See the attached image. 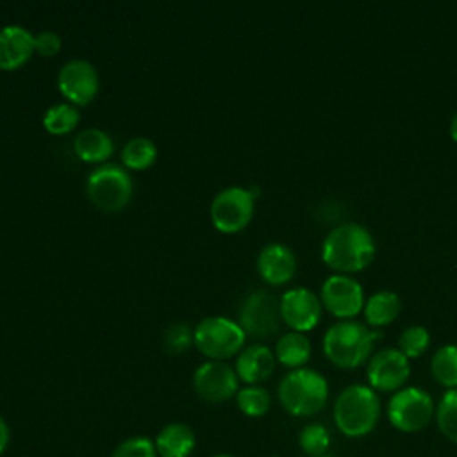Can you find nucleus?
<instances>
[{"label": "nucleus", "instance_id": "obj_30", "mask_svg": "<svg viewBox=\"0 0 457 457\" xmlns=\"http://www.w3.org/2000/svg\"><path fill=\"white\" fill-rule=\"evenodd\" d=\"M191 345H195L193 330L186 323H175L164 334V346L170 353H182Z\"/></svg>", "mask_w": 457, "mask_h": 457}, {"label": "nucleus", "instance_id": "obj_17", "mask_svg": "<svg viewBox=\"0 0 457 457\" xmlns=\"http://www.w3.org/2000/svg\"><path fill=\"white\" fill-rule=\"evenodd\" d=\"M275 361V353L266 345L253 343L237 353L234 370L246 386H259L273 373Z\"/></svg>", "mask_w": 457, "mask_h": 457}, {"label": "nucleus", "instance_id": "obj_22", "mask_svg": "<svg viewBox=\"0 0 457 457\" xmlns=\"http://www.w3.org/2000/svg\"><path fill=\"white\" fill-rule=\"evenodd\" d=\"M430 371L437 384L448 389H457V345L439 346L430 359Z\"/></svg>", "mask_w": 457, "mask_h": 457}, {"label": "nucleus", "instance_id": "obj_2", "mask_svg": "<svg viewBox=\"0 0 457 457\" xmlns=\"http://www.w3.org/2000/svg\"><path fill=\"white\" fill-rule=\"evenodd\" d=\"M382 412L377 391L366 384L346 386L334 400L332 418L346 437H364L378 423Z\"/></svg>", "mask_w": 457, "mask_h": 457}, {"label": "nucleus", "instance_id": "obj_18", "mask_svg": "<svg viewBox=\"0 0 457 457\" xmlns=\"http://www.w3.org/2000/svg\"><path fill=\"white\" fill-rule=\"evenodd\" d=\"M159 457H189L196 446L191 427L180 421L166 423L154 439Z\"/></svg>", "mask_w": 457, "mask_h": 457}, {"label": "nucleus", "instance_id": "obj_10", "mask_svg": "<svg viewBox=\"0 0 457 457\" xmlns=\"http://www.w3.org/2000/svg\"><path fill=\"white\" fill-rule=\"evenodd\" d=\"M57 86L61 95L73 105H87L98 93L100 79L98 71L87 59H68L57 75Z\"/></svg>", "mask_w": 457, "mask_h": 457}, {"label": "nucleus", "instance_id": "obj_21", "mask_svg": "<svg viewBox=\"0 0 457 457\" xmlns=\"http://www.w3.org/2000/svg\"><path fill=\"white\" fill-rule=\"evenodd\" d=\"M364 318L370 325L373 327H382L391 323L402 309V300L395 291L382 289L373 293L366 302H364Z\"/></svg>", "mask_w": 457, "mask_h": 457}, {"label": "nucleus", "instance_id": "obj_3", "mask_svg": "<svg viewBox=\"0 0 457 457\" xmlns=\"http://www.w3.org/2000/svg\"><path fill=\"white\" fill-rule=\"evenodd\" d=\"M277 396L287 414L309 418L325 407L328 400V382L316 370L296 368L282 377Z\"/></svg>", "mask_w": 457, "mask_h": 457}, {"label": "nucleus", "instance_id": "obj_25", "mask_svg": "<svg viewBox=\"0 0 457 457\" xmlns=\"http://www.w3.org/2000/svg\"><path fill=\"white\" fill-rule=\"evenodd\" d=\"M236 405L245 416L261 418L270 411L271 396L261 386H245L236 393Z\"/></svg>", "mask_w": 457, "mask_h": 457}, {"label": "nucleus", "instance_id": "obj_20", "mask_svg": "<svg viewBox=\"0 0 457 457\" xmlns=\"http://www.w3.org/2000/svg\"><path fill=\"white\" fill-rule=\"evenodd\" d=\"M311 350V341L303 332L289 330L278 337L275 345V359L280 364L296 370L303 368V364L309 361Z\"/></svg>", "mask_w": 457, "mask_h": 457}, {"label": "nucleus", "instance_id": "obj_24", "mask_svg": "<svg viewBox=\"0 0 457 457\" xmlns=\"http://www.w3.org/2000/svg\"><path fill=\"white\" fill-rule=\"evenodd\" d=\"M157 148L148 137H132L121 148V162L130 170H145L154 164Z\"/></svg>", "mask_w": 457, "mask_h": 457}, {"label": "nucleus", "instance_id": "obj_1", "mask_svg": "<svg viewBox=\"0 0 457 457\" xmlns=\"http://www.w3.org/2000/svg\"><path fill=\"white\" fill-rule=\"evenodd\" d=\"M375 252V237L364 225L355 221L336 225L321 245L325 264L345 275L364 270L373 261Z\"/></svg>", "mask_w": 457, "mask_h": 457}, {"label": "nucleus", "instance_id": "obj_9", "mask_svg": "<svg viewBox=\"0 0 457 457\" xmlns=\"http://www.w3.org/2000/svg\"><path fill=\"white\" fill-rule=\"evenodd\" d=\"M280 300L266 291L255 289L248 293L239 307V325L245 334L266 337L280 328Z\"/></svg>", "mask_w": 457, "mask_h": 457}, {"label": "nucleus", "instance_id": "obj_15", "mask_svg": "<svg viewBox=\"0 0 457 457\" xmlns=\"http://www.w3.org/2000/svg\"><path fill=\"white\" fill-rule=\"evenodd\" d=\"M257 271L261 278L271 286L284 284L291 280L296 271V257L284 243H268L259 252Z\"/></svg>", "mask_w": 457, "mask_h": 457}, {"label": "nucleus", "instance_id": "obj_8", "mask_svg": "<svg viewBox=\"0 0 457 457\" xmlns=\"http://www.w3.org/2000/svg\"><path fill=\"white\" fill-rule=\"evenodd\" d=\"M255 189L241 186H228L216 193L211 204L212 225L223 234H236L243 230L253 216Z\"/></svg>", "mask_w": 457, "mask_h": 457}, {"label": "nucleus", "instance_id": "obj_35", "mask_svg": "<svg viewBox=\"0 0 457 457\" xmlns=\"http://www.w3.org/2000/svg\"><path fill=\"white\" fill-rule=\"evenodd\" d=\"M211 457H234L230 453H216V455H211Z\"/></svg>", "mask_w": 457, "mask_h": 457}, {"label": "nucleus", "instance_id": "obj_7", "mask_svg": "<svg viewBox=\"0 0 457 457\" xmlns=\"http://www.w3.org/2000/svg\"><path fill=\"white\" fill-rule=\"evenodd\" d=\"M132 179L129 171L112 162L95 168L87 177V196L102 211L116 212L132 198Z\"/></svg>", "mask_w": 457, "mask_h": 457}, {"label": "nucleus", "instance_id": "obj_13", "mask_svg": "<svg viewBox=\"0 0 457 457\" xmlns=\"http://www.w3.org/2000/svg\"><path fill=\"white\" fill-rule=\"evenodd\" d=\"M320 300L336 318L352 320L364 307V291L357 278L345 273H334L325 278Z\"/></svg>", "mask_w": 457, "mask_h": 457}, {"label": "nucleus", "instance_id": "obj_29", "mask_svg": "<svg viewBox=\"0 0 457 457\" xmlns=\"http://www.w3.org/2000/svg\"><path fill=\"white\" fill-rule=\"evenodd\" d=\"M111 457H159V455H157L154 439L146 436H130L114 446V450L111 452Z\"/></svg>", "mask_w": 457, "mask_h": 457}, {"label": "nucleus", "instance_id": "obj_31", "mask_svg": "<svg viewBox=\"0 0 457 457\" xmlns=\"http://www.w3.org/2000/svg\"><path fill=\"white\" fill-rule=\"evenodd\" d=\"M61 36L55 30L45 29L34 36V52L41 57H52L61 50Z\"/></svg>", "mask_w": 457, "mask_h": 457}, {"label": "nucleus", "instance_id": "obj_11", "mask_svg": "<svg viewBox=\"0 0 457 457\" xmlns=\"http://www.w3.org/2000/svg\"><path fill=\"white\" fill-rule=\"evenodd\" d=\"M411 375L409 359L398 348H384L368 359V386L380 393H396Z\"/></svg>", "mask_w": 457, "mask_h": 457}, {"label": "nucleus", "instance_id": "obj_4", "mask_svg": "<svg viewBox=\"0 0 457 457\" xmlns=\"http://www.w3.org/2000/svg\"><path fill=\"white\" fill-rule=\"evenodd\" d=\"M380 332L368 328L355 320H341L330 325L323 336V352L327 359L339 368H357L370 359Z\"/></svg>", "mask_w": 457, "mask_h": 457}, {"label": "nucleus", "instance_id": "obj_6", "mask_svg": "<svg viewBox=\"0 0 457 457\" xmlns=\"http://www.w3.org/2000/svg\"><path fill=\"white\" fill-rule=\"evenodd\" d=\"M245 330L225 316H207L193 330L195 346L211 361L234 357L245 345Z\"/></svg>", "mask_w": 457, "mask_h": 457}, {"label": "nucleus", "instance_id": "obj_5", "mask_svg": "<svg viewBox=\"0 0 457 457\" xmlns=\"http://www.w3.org/2000/svg\"><path fill=\"white\" fill-rule=\"evenodd\" d=\"M386 414L389 423L403 434L423 430L436 414L432 396L418 386H403L391 395Z\"/></svg>", "mask_w": 457, "mask_h": 457}, {"label": "nucleus", "instance_id": "obj_28", "mask_svg": "<svg viewBox=\"0 0 457 457\" xmlns=\"http://www.w3.org/2000/svg\"><path fill=\"white\" fill-rule=\"evenodd\" d=\"M430 345V334L423 325H409L398 336V350L407 359H416L425 353Z\"/></svg>", "mask_w": 457, "mask_h": 457}, {"label": "nucleus", "instance_id": "obj_12", "mask_svg": "<svg viewBox=\"0 0 457 457\" xmlns=\"http://www.w3.org/2000/svg\"><path fill=\"white\" fill-rule=\"evenodd\" d=\"M195 393L211 403H221L236 396L239 391V378L236 370L223 361H207L193 373Z\"/></svg>", "mask_w": 457, "mask_h": 457}, {"label": "nucleus", "instance_id": "obj_14", "mask_svg": "<svg viewBox=\"0 0 457 457\" xmlns=\"http://www.w3.org/2000/svg\"><path fill=\"white\" fill-rule=\"evenodd\" d=\"M280 316L286 325L296 332L314 328L321 316L320 296L307 287L287 289L280 296Z\"/></svg>", "mask_w": 457, "mask_h": 457}, {"label": "nucleus", "instance_id": "obj_33", "mask_svg": "<svg viewBox=\"0 0 457 457\" xmlns=\"http://www.w3.org/2000/svg\"><path fill=\"white\" fill-rule=\"evenodd\" d=\"M448 130H450V136H452V139L457 143V112L452 116V120H450V127H448Z\"/></svg>", "mask_w": 457, "mask_h": 457}, {"label": "nucleus", "instance_id": "obj_26", "mask_svg": "<svg viewBox=\"0 0 457 457\" xmlns=\"http://www.w3.org/2000/svg\"><path fill=\"white\" fill-rule=\"evenodd\" d=\"M434 418L443 437L457 445V389H448L443 393L436 405Z\"/></svg>", "mask_w": 457, "mask_h": 457}, {"label": "nucleus", "instance_id": "obj_32", "mask_svg": "<svg viewBox=\"0 0 457 457\" xmlns=\"http://www.w3.org/2000/svg\"><path fill=\"white\" fill-rule=\"evenodd\" d=\"M9 441H11V428H9L7 421L0 416V455L5 453Z\"/></svg>", "mask_w": 457, "mask_h": 457}, {"label": "nucleus", "instance_id": "obj_16", "mask_svg": "<svg viewBox=\"0 0 457 457\" xmlns=\"http://www.w3.org/2000/svg\"><path fill=\"white\" fill-rule=\"evenodd\" d=\"M34 54V34L21 25L0 29V70H18Z\"/></svg>", "mask_w": 457, "mask_h": 457}, {"label": "nucleus", "instance_id": "obj_19", "mask_svg": "<svg viewBox=\"0 0 457 457\" xmlns=\"http://www.w3.org/2000/svg\"><path fill=\"white\" fill-rule=\"evenodd\" d=\"M75 154L86 162H104L114 152V143L111 136L96 127H89L79 132L73 141Z\"/></svg>", "mask_w": 457, "mask_h": 457}, {"label": "nucleus", "instance_id": "obj_34", "mask_svg": "<svg viewBox=\"0 0 457 457\" xmlns=\"http://www.w3.org/2000/svg\"><path fill=\"white\" fill-rule=\"evenodd\" d=\"M311 457H334V455L327 452V453H320V455H311Z\"/></svg>", "mask_w": 457, "mask_h": 457}, {"label": "nucleus", "instance_id": "obj_23", "mask_svg": "<svg viewBox=\"0 0 457 457\" xmlns=\"http://www.w3.org/2000/svg\"><path fill=\"white\" fill-rule=\"evenodd\" d=\"M79 109L70 102H59L50 105L43 116V127L46 129V132L55 136L71 132L79 125Z\"/></svg>", "mask_w": 457, "mask_h": 457}, {"label": "nucleus", "instance_id": "obj_27", "mask_svg": "<svg viewBox=\"0 0 457 457\" xmlns=\"http://www.w3.org/2000/svg\"><path fill=\"white\" fill-rule=\"evenodd\" d=\"M298 445L307 457L327 453L330 446V432L321 423H307L298 434Z\"/></svg>", "mask_w": 457, "mask_h": 457}]
</instances>
